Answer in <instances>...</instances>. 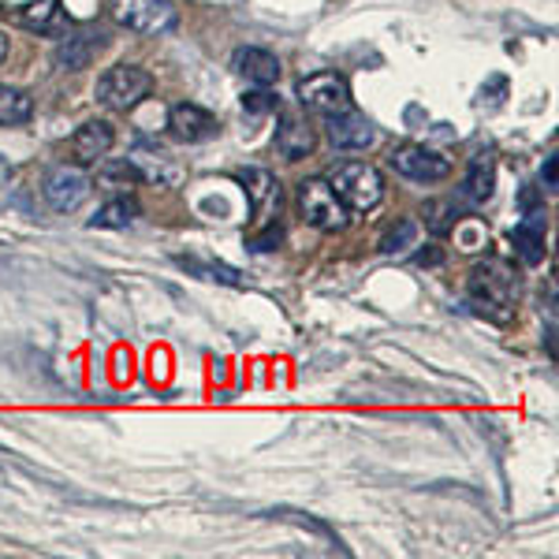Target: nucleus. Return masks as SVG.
<instances>
[{
	"mask_svg": "<svg viewBox=\"0 0 559 559\" xmlns=\"http://www.w3.org/2000/svg\"><path fill=\"white\" fill-rule=\"evenodd\" d=\"M45 198L57 213H75L90 198V179L71 165H60L45 176Z\"/></svg>",
	"mask_w": 559,
	"mask_h": 559,
	"instance_id": "obj_8",
	"label": "nucleus"
},
{
	"mask_svg": "<svg viewBox=\"0 0 559 559\" xmlns=\"http://www.w3.org/2000/svg\"><path fill=\"white\" fill-rule=\"evenodd\" d=\"M429 231H437V236H444V231H452L455 224H459V210H455V202H437V205H429Z\"/></svg>",
	"mask_w": 559,
	"mask_h": 559,
	"instance_id": "obj_22",
	"label": "nucleus"
},
{
	"mask_svg": "<svg viewBox=\"0 0 559 559\" xmlns=\"http://www.w3.org/2000/svg\"><path fill=\"white\" fill-rule=\"evenodd\" d=\"M511 239H515V250L522 254V261L537 265V261L545 258V213H530L526 221L511 231Z\"/></svg>",
	"mask_w": 559,
	"mask_h": 559,
	"instance_id": "obj_14",
	"label": "nucleus"
},
{
	"mask_svg": "<svg viewBox=\"0 0 559 559\" xmlns=\"http://www.w3.org/2000/svg\"><path fill=\"white\" fill-rule=\"evenodd\" d=\"M242 105H247L250 108V112H273V108H276V97L273 94H269V90H258V94H247V97H242Z\"/></svg>",
	"mask_w": 559,
	"mask_h": 559,
	"instance_id": "obj_23",
	"label": "nucleus"
},
{
	"mask_svg": "<svg viewBox=\"0 0 559 559\" xmlns=\"http://www.w3.org/2000/svg\"><path fill=\"white\" fill-rule=\"evenodd\" d=\"M168 128H173L176 139H183V142H205L216 134V120L205 112L202 105L183 102V105H173V112H168Z\"/></svg>",
	"mask_w": 559,
	"mask_h": 559,
	"instance_id": "obj_11",
	"label": "nucleus"
},
{
	"mask_svg": "<svg viewBox=\"0 0 559 559\" xmlns=\"http://www.w3.org/2000/svg\"><path fill=\"white\" fill-rule=\"evenodd\" d=\"M545 183L556 187V160H548V165H545Z\"/></svg>",
	"mask_w": 559,
	"mask_h": 559,
	"instance_id": "obj_24",
	"label": "nucleus"
},
{
	"mask_svg": "<svg viewBox=\"0 0 559 559\" xmlns=\"http://www.w3.org/2000/svg\"><path fill=\"white\" fill-rule=\"evenodd\" d=\"M97 183H102L105 191H131V187L142 183V173L134 160H108L102 173H97Z\"/></svg>",
	"mask_w": 559,
	"mask_h": 559,
	"instance_id": "obj_19",
	"label": "nucleus"
},
{
	"mask_svg": "<svg viewBox=\"0 0 559 559\" xmlns=\"http://www.w3.org/2000/svg\"><path fill=\"white\" fill-rule=\"evenodd\" d=\"M471 302L477 313H485L496 324H511L515 321V302H519V280L503 261H485L471 273Z\"/></svg>",
	"mask_w": 559,
	"mask_h": 559,
	"instance_id": "obj_1",
	"label": "nucleus"
},
{
	"mask_svg": "<svg viewBox=\"0 0 559 559\" xmlns=\"http://www.w3.org/2000/svg\"><path fill=\"white\" fill-rule=\"evenodd\" d=\"M112 146H116V131H112V123H105V120L83 123V128L75 131V139H71V150H75L79 165H97L102 157H108Z\"/></svg>",
	"mask_w": 559,
	"mask_h": 559,
	"instance_id": "obj_10",
	"label": "nucleus"
},
{
	"mask_svg": "<svg viewBox=\"0 0 559 559\" xmlns=\"http://www.w3.org/2000/svg\"><path fill=\"white\" fill-rule=\"evenodd\" d=\"M4 57H8V38H4V31H0V64H4Z\"/></svg>",
	"mask_w": 559,
	"mask_h": 559,
	"instance_id": "obj_25",
	"label": "nucleus"
},
{
	"mask_svg": "<svg viewBox=\"0 0 559 559\" xmlns=\"http://www.w3.org/2000/svg\"><path fill=\"white\" fill-rule=\"evenodd\" d=\"M313 146H318V134H313L310 123H306L299 112H287L276 128V150L284 153L287 160H302V157H310Z\"/></svg>",
	"mask_w": 559,
	"mask_h": 559,
	"instance_id": "obj_12",
	"label": "nucleus"
},
{
	"mask_svg": "<svg viewBox=\"0 0 559 559\" xmlns=\"http://www.w3.org/2000/svg\"><path fill=\"white\" fill-rule=\"evenodd\" d=\"M373 139H377V131H373V123L366 120V116H358V112H336V116H329V142L336 150H350V153H358V150H369L373 146Z\"/></svg>",
	"mask_w": 559,
	"mask_h": 559,
	"instance_id": "obj_9",
	"label": "nucleus"
},
{
	"mask_svg": "<svg viewBox=\"0 0 559 559\" xmlns=\"http://www.w3.org/2000/svg\"><path fill=\"white\" fill-rule=\"evenodd\" d=\"M112 20L131 34L157 38L176 26V4L173 0H112Z\"/></svg>",
	"mask_w": 559,
	"mask_h": 559,
	"instance_id": "obj_4",
	"label": "nucleus"
},
{
	"mask_svg": "<svg viewBox=\"0 0 559 559\" xmlns=\"http://www.w3.org/2000/svg\"><path fill=\"white\" fill-rule=\"evenodd\" d=\"M332 191L340 194V202L355 213H369L384 202V176L366 160H347L332 173Z\"/></svg>",
	"mask_w": 559,
	"mask_h": 559,
	"instance_id": "obj_2",
	"label": "nucleus"
},
{
	"mask_svg": "<svg viewBox=\"0 0 559 559\" xmlns=\"http://www.w3.org/2000/svg\"><path fill=\"white\" fill-rule=\"evenodd\" d=\"M414 239H418V221H400V224H395V228L381 239V250H384V254H395V250L411 247Z\"/></svg>",
	"mask_w": 559,
	"mask_h": 559,
	"instance_id": "obj_21",
	"label": "nucleus"
},
{
	"mask_svg": "<svg viewBox=\"0 0 559 559\" xmlns=\"http://www.w3.org/2000/svg\"><path fill=\"white\" fill-rule=\"evenodd\" d=\"M299 213L318 231H344L350 224V210L340 202V194L324 179H306L299 187Z\"/></svg>",
	"mask_w": 559,
	"mask_h": 559,
	"instance_id": "obj_5",
	"label": "nucleus"
},
{
	"mask_svg": "<svg viewBox=\"0 0 559 559\" xmlns=\"http://www.w3.org/2000/svg\"><path fill=\"white\" fill-rule=\"evenodd\" d=\"M239 179L247 183L250 205H254L258 216L280 213V183L273 173H265V168H247V173H239Z\"/></svg>",
	"mask_w": 559,
	"mask_h": 559,
	"instance_id": "obj_13",
	"label": "nucleus"
},
{
	"mask_svg": "<svg viewBox=\"0 0 559 559\" xmlns=\"http://www.w3.org/2000/svg\"><path fill=\"white\" fill-rule=\"evenodd\" d=\"M388 168L403 179H414V183H440V179L452 176V160L429 146H418V142L395 146L388 153Z\"/></svg>",
	"mask_w": 559,
	"mask_h": 559,
	"instance_id": "obj_6",
	"label": "nucleus"
},
{
	"mask_svg": "<svg viewBox=\"0 0 559 559\" xmlns=\"http://www.w3.org/2000/svg\"><path fill=\"white\" fill-rule=\"evenodd\" d=\"M299 102L321 116H336L350 108V86L336 71H313L299 83Z\"/></svg>",
	"mask_w": 559,
	"mask_h": 559,
	"instance_id": "obj_7",
	"label": "nucleus"
},
{
	"mask_svg": "<svg viewBox=\"0 0 559 559\" xmlns=\"http://www.w3.org/2000/svg\"><path fill=\"white\" fill-rule=\"evenodd\" d=\"M34 116V102L31 94L15 86H0V128H20Z\"/></svg>",
	"mask_w": 559,
	"mask_h": 559,
	"instance_id": "obj_17",
	"label": "nucleus"
},
{
	"mask_svg": "<svg viewBox=\"0 0 559 559\" xmlns=\"http://www.w3.org/2000/svg\"><path fill=\"white\" fill-rule=\"evenodd\" d=\"M492 183H496V165L489 153H477L471 160V168H466V179H463V194L471 198V202H489L492 198Z\"/></svg>",
	"mask_w": 559,
	"mask_h": 559,
	"instance_id": "obj_16",
	"label": "nucleus"
},
{
	"mask_svg": "<svg viewBox=\"0 0 559 559\" xmlns=\"http://www.w3.org/2000/svg\"><path fill=\"white\" fill-rule=\"evenodd\" d=\"M134 216H139V205L128 202V198H116V202H108L105 210L90 221V228H128Z\"/></svg>",
	"mask_w": 559,
	"mask_h": 559,
	"instance_id": "obj_20",
	"label": "nucleus"
},
{
	"mask_svg": "<svg viewBox=\"0 0 559 559\" xmlns=\"http://www.w3.org/2000/svg\"><path fill=\"white\" fill-rule=\"evenodd\" d=\"M20 20L31 26V31H60L64 26V15H60V0H34V4H26L20 12Z\"/></svg>",
	"mask_w": 559,
	"mask_h": 559,
	"instance_id": "obj_18",
	"label": "nucleus"
},
{
	"mask_svg": "<svg viewBox=\"0 0 559 559\" xmlns=\"http://www.w3.org/2000/svg\"><path fill=\"white\" fill-rule=\"evenodd\" d=\"M236 68L258 86H269V83H276V79H280V60L273 57V52H265V49H239L236 52Z\"/></svg>",
	"mask_w": 559,
	"mask_h": 559,
	"instance_id": "obj_15",
	"label": "nucleus"
},
{
	"mask_svg": "<svg viewBox=\"0 0 559 559\" xmlns=\"http://www.w3.org/2000/svg\"><path fill=\"white\" fill-rule=\"evenodd\" d=\"M153 94V75L146 68L134 64H116L97 79V102L112 112H131L134 105H142Z\"/></svg>",
	"mask_w": 559,
	"mask_h": 559,
	"instance_id": "obj_3",
	"label": "nucleus"
}]
</instances>
